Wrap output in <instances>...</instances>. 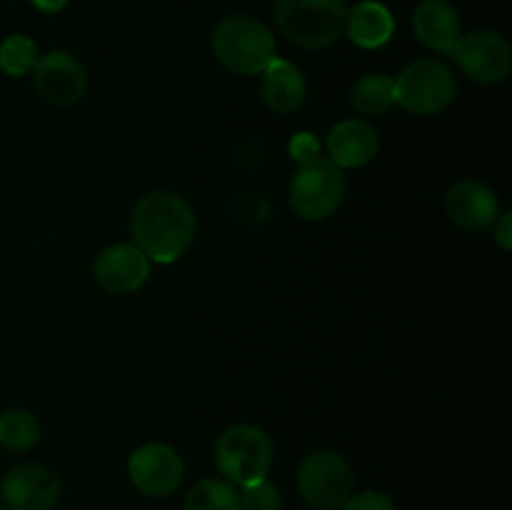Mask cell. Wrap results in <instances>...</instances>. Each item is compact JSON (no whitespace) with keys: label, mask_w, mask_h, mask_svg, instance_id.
Returning a JSON list of instances; mask_svg holds the SVG:
<instances>
[{"label":"cell","mask_w":512,"mask_h":510,"mask_svg":"<svg viewBox=\"0 0 512 510\" xmlns=\"http://www.w3.org/2000/svg\"><path fill=\"white\" fill-rule=\"evenodd\" d=\"M30 3H33L40 13L53 15V13H60V10H63L70 0H30Z\"/></svg>","instance_id":"26"},{"label":"cell","mask_w":512,"mask_h":510,"mask_svg":"<svg viewBox=\"0 0 512 510\" xmlns=\"http://www.w3.org/2000/svg\"><path fill=\"white\" fill-rule=\"evenodd\" d=\"M413 30L425 48L453 55L460 40V15L448 0H420L413 10Z\"/></svg>","instance_id":"15"},{"label":"cell","mask_w":512,"mask_h":510,"mask_svg":"<svg viewBox=\"0 0 512 510\" xmlns=\"http://www.w3.org/2000/svg\"><path fill=\"white\" fill-rule=\"evenodd\" d=\"M128 475L140 493L150 498H168L183 483L185 465L170 445L148 443L133 450L128 460Z\"/></svg>","instance_id":"10"},{"label":"cell","mask_w":512,"mask_h":510,"mask_svg":"<svg viewBox=\"0 0 512 510\" xmlns=\"http://www.w3.org/2000/svg\"><path fill=\"white\" fill-rule=\"evenodd\" d=\"M135 245L153 263L168 265L183 258L195 240L193 205L170 190H153L138 200L130 218Z\"/></svg>","instance_id":"1"},{"label":"cell","mask_w":512,"mask_h":510,"mask_svg":"<svg viewBox=\"0 0 512 510\" xmlns=\"http://www.w3.org/2000/svg\"><path fill=\"white\" fill-rule=\"evenodd\" d=\"M450 58L470 80L483 85H495L510 75L512 50L508 40L495 30H473L460 35Z\"/></svg>","instance_id":"8"},{"label":"cell","mask_w":512,"mask_h":510,"mask_svg":"<svg viewBox=\"0 0 512 510\" xmlns=\"http://www.w3.org/2000/svg\"><path fill=\"white\" fill-rule=\"evenodd\" d=\"M350 103L360 115H368V118L385 115L398 105V100H395V80L380 73L363 75L350 90Z\"/></svg>","instance_id":"18"},{"label":"cell","mask_w":512,"mask_h":510,"mask_svg":"<svg viewBox=\"0 0 512 510\" xmlns=\"http://www.w3.org/2000/svg\"><path fill=\"white\" fill-rule=\"evenodd\" d=\"M210 50L223 68L238 75L263 73L278 58L273 33L250 15H230L220 20L210 35Z\"/></svg>","instance_id":"2"},{"label":"cell","mask_w":512,"mask_h":510,"mask_svg":"<svg viewBox=\"0 0 512 510\" xmlns=\"http://www.w3.org/2000/svg\"><path fill=\"white\" fill-rule=\"evenodd\" d=\"M288 153L295 163L308 165V163H313V160L323 158V145L318 143V138H315L313 133H308V130H300V133H295L293 138H290Z\"/></svg>","instance_id":"23"},{"label":"cell","mask_w":512,"mask_h":510,"mask_svg":"<svg viewBox=\"0 0 512 510\" xmlns=\"http://www.w3.org/2000/svg\"><path fill=\"white\" fill-rule=\"evenodd\" d=\"M240 510H280L283 508V495L273 480L263 478L255 483L243 485L238 493Z\"/></svg>","instance_id":"22"},{"label":"cell","mask_w":512,"mask_h":510,"mask_svg":"<svg viewBox=\"0 0 512 510\" xmlns=\"http://www.w3.org/2000/svg\"><path fill=\"white\" fill-rule=\"evenodd\" d=\"M183 510H240L238 490L228 480L205 478L185 495Z\"/></svg>","instance_id":"20"},{"label":"cell","mask_w":512,"mask_h":510,"mask_svg":"<svg viewBox=\"0 0 512 510\" xmlns=\"http://www.w3.org/2000/svg\"><path fill=\"white\" fill-rule=\"evenodd\" d=\"M448 218L468 233H483L493 228L500 215V203L493 190L480 180H458L445 195Z\"/></svg>","instance_id":"13"},{"label":"cell","mask_w":512,"mask_h":510,"mask_svg":"<svg viewBox=\"0 0 512 510\" xmlns=\"http://www.w3.org/2000/svg\"><path fill=\"white\" fill-rule=\"evenodd\" d=\"M345 198V175L330 158L300 165L288 188L290 208L303 220H328Z\"/></svg>","instance_id":"6"},{"label":"cell","mask_w":512,"mask_h":510,"mask_svg":"<svg viewBox=\"0 0 512 510\" xmlns=\"http://www.w3.org/2000/svg\"><path fill=\"white\" fill-rule=\"evenodd\" d=\"M273 15L290 43L323 50L343 35L348 0H275Z\"/></svg>","instance_id":"3"},{"label":"cell","mask_w":512,"mask_h":510,"mask_svg":"<svg viewBox=\"0 0 512 510\" xmlns=\"http://www.w3.org/2000/svg\"><path fill=\"white\" fill-rule=\"evenodd\" d=\"M40 440V423L28 410L0 413V445L13 453H25Z\"/></svg>","instance_id":"19"},{"label":"cell","mask_w":512,"mask_h":510,"mask_svg":"<svg viewBox=\"0 0 512 510\" xmlns=\"http://www.w3.org/2000/svg\"><path fill=\"white\" fill-rule=\"evenodd\" d=\"M273 455V440L263 428L240 423L225 430L215 443V468L228 483L250 485L268 478Z\"/></svg>","instance_id":"4"},{"label":"cell","mask_w":512,"mask_h":510,"mask_svg":"<svg viewBox=\"0 0 512 510\" xmlns=\"http://www.w3.org/2000/svg\"><path fill=\"white\" fill-rule=\"evenodd\" d=\"M340 508L343 510H398L388 495L375 493V490H365V493L360 495H350Z\"/></svg>","instance_id":"24"},{"label":"cell","mask_w":512,"mask_h":510,"mask_svg":"<svg viewBox=\"0 0 512 510\" xmlns=\"http://www.w3.org/2000/svg\"><path fill=\"white\" fill-rule=\"evenodd\" d=\"M33 83L40 98L58 108H68V105L78 103L88 90V73L73 53L50 50V53L40 55L35 63Z\"/></svg>","instance_id":"9"},{"label":"cell","mask_w":512,"mask_h":510,"mask_svg":"<svg viewBox=\"0 0 512 510\" xmlns=\"http://www.w3.org/2000/svg\"><path fill=\"white\" fill-rule=\"evenodd\" d=\"M328 158L343 168H363L380 153V135L368 120L350 118L335 125L325 138Z\"/></svg>","instance_id":"14"},{"label":"cell","mask_w":512,"mask_h":510,"mask_svg":"<svg viewBox=\"0 0 512 510\" xmlns=\"http://www.w3.org/2000/svg\"><path fill=\"white\" fill-rule=\"evenodd\" d=\"M0 498L5 510H50L60 498V480L43 463L15 465L5 473Z\"/></svg>","instance_id":"11"},{"label":"cell","mask_w":512,"mask_h":510,"mask_svg":"<svg viewBox=\"0 0 512 510\" xmlns=\"http://www.w3.org/2000/svg\"><path fill=\"white\" fill-rule=\"evenodd\" d=\"M150 275V260L138 245L118 243L100 250L93 263V278L105 293L123 295L143 288Z\"/></svg>","instance_id":"12"},{"label":"cell","mask_w":512,"mask_h":510,"mask_svg":"<svg viewBox=\"0 0 512 510\" xmlns=\"http://www.w3.org/2000/svg\"><path fill=\"white\" fill-rule=\"evenodd\" d=\"M38 45L28 35H10L0 43V70L13 78H23L38 63Z\"/></svg>","instance_id":"21"},{"label":"cell","mask_w":512,"mask_h":510,"mask_svg":"<svg viewBox=\"0 0 512 510\" xmlns=\"http://www.w3.org/2000/svg\"><path fill=\"white\" fill-rule=\"evenodd\" d=\"M345 35L363 50L383 48L395 33V18L388 5L378 0H360L345 15Z\"/></svg>","instance_id":"17"},{"label":"cell","mask_w":512,"mask_h":510,"mask_svg":"<svg viewBox=\"0 0 512 510\" xmlns=\"http://www.w3.org/2000/svg\"><path fill=\"white\" fill-rule=\"evenodd\" d=\"M493 238L503 250H512V213H500L493 223Z\"/></svg>","instance_id":"25"},{"label":"cell","mask_w":512,"mask_h":510,"mask_svg":"<svg viewBox=\"0 0 512 510\" xmlns=\"http://www.w3.org/2000/svg\"><path fill=\"white\" fill-rule=\"evenodd\" d=\"M0 510H5V508H0Z\"/></svg>","instance_id":"27"},{"label":"cell","mask_w":512,"mask_h":510,"mask_svg":"<svg viewBox=\"0 0 512 510\" xmlns=\"http://www.w3.org/2000/svg\"><path fill=\"white\" fill-rule=\"evenodd\" d=\"M353 485V468L333 450L308 455L298 468V493L315 510L340 508L353 495Z\"/></svg>","instance_id":"7"},{"label":"cell","mask_w":512,"mask_h":510,"mask_svg":"<svg viewBox=\"0 0 512 510\" xmlns=\"http://www.w3.org/2000/svg\"><path fill=\"white\" fill-rule=\"evenodd\" d=\"M260 95L263 103L268 105L273 113H293L308 98V83L305 75L300 73L298 65L290 60L275 58L268 68L263 70V83H260Z\"/></svg>","instance_id":"16"},{"label":"cell","mask_w":512,"mask_h":510,"mask_svg":"<svg viewBox=\"0 0 512 510\" xmlns=\"http://www.w3.org/2000/svg\"><path fill=\"white\" fill-rule=\"evenodd\" d=\"M458 80L438 60H415L395 78V100L413 115H438L453 105Z\"/></svg>","instance_id":"5"}]
</instances>
